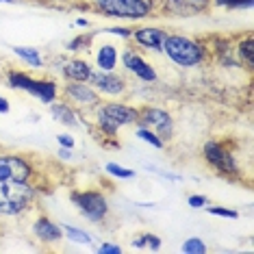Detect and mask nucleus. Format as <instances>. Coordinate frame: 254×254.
Returning <instances> with one entry per match:
<instances>
[{"instance_id": "nucleus-1", "label": "nucleus", "mask_w": 254, "mask_h": 254, "mask_svg": "<svg viewBox=\"0 0 254 254\" xmlns=\"http://www.w3.org/2000/svg\"><path fill=\"white\" fill-rule=\"evenodd\" d=\"M33 167L15 154L0 157V215H18L35 198Z\"/></svg>"}, {"instance_id": "nucleus-2", "label": "nucleus", "mask_w": 254, "mask_h": 254, "mask_svg": "<svg viewBox=\"0 0 254 254\" xmlns=\"http://www.w3.org/2000/svg\"><path fill=\"white\" fill-rule=\"evenodd\" d=\"M96 9L111 18H126V20H143L154 11V0H94Z\"/></svg>"}, {"instance_id": "nucleus-3", "label": "nucleus", "mask_w": 254, "mask_h": 254, "mask_svg": "<svg viewBox=\"0 0 254 254\" xmlns=\"http://www.w3.org/2000/svg\"><path fill=\"white\" fill-rule=\"evenodd\" d=\"M163 50L172 61H176L178 65H183V67L198 65V63H202L206 57L204 48H202L200 44H195L193 39L181 37V35H167Z\"/></svg>"}, {"instance_id": "nucleus-4", "label": "nucleus", "mask_w": 254, "mask_h": 254, "mask_svg": "<svg viewBox=\"0 0 254 254\" xmlns=\"http://www.w3.org/2000/svg\"><path fill=\"white\" fill-rule=\"evenodd\" d=\"M137 118H139V111L126 105H105L98 109V124L107 135H115L118 128L137 122Z\"/></svg>"}, {"instance_id": "nucleus-5", "label": "nucleus", "mask_w": 254, "mask_h": 254, "mask_svg": "<svg viewBox=\"0 0 254 254\" xmlns=\"http://www.w3.org/2000/svg\"><path fill=\"white\" fill-rule=\"evenodd\" d=\"M9 85L13 89H24L28 94L37 96L42 102H53L57 98V85L53 80H37V78H31L22 72H9Z\"/></svg>"}, {"instance_id": "nucleus-6", "label": "nucleus", "mask_w": 254, "mask_h": 254, "mask_svg": "<svg viewBox=\"0 0 254 254\" xmlns=\"http://www.w3.org/2000/svg\"><path fill=\"white\" fill-rule=\"evenodd\" d=\"M72 200L83 211V215H87L91 222H100L109 213L107 198L98 191H76V193H72Z\"/></svg>"}, {"instance_id": "nucleus-7", "label": "nucleus", "mask_w": 254, "mask_h": 254, "mask_svg": "<svg viewBox=\"0 0 254 254\" xmlns=\"http://www.w3.org/2000/svg\"><path fill=\"white\" fill-rule=\"evenodd\" d=\"M137 122H139V126H143V128L152 130L161 139L172 135V118H170V113L161 111V109H150V107L143 109V111H139Z\"/></svg>"}, {"instance_id": "nucleus-8", "label": "nucleus", "mask_w": 254, "mask_h": 254, "mask_svg": "<svg viewBox=\"0 0 254 254\" xmlns=\"http://www.w3.org/2000/svg\"><path fill=\"white\" fill-rule=\"evenodd\" d=\"M204 157H206V161H209V163L215 167L217 172H222V174H235V172H237L233 154H230L228 150L222 146V143L209 141L204 146Z\"/></svg>"}, {"instance_id": "nucleus-9", "label": "nucleus", "mask_w": 254, "mask_h": 254, "mask_svg": "<svg viewBox=\"0 0 254 254\" xmlns=\"http://www.w3.org/2000/svg\"><path fill=\"white\" fill-rule=\"evenodd\" d=\"M211 7V0H161V9L172 15H198Z\"/></svg>"}, {"instance_id": "nucleus-10", "label": "nucleus", "mask_w": 254, "mask_h": 254, "mask_svg": "<svg viewBox=\"0 0 254 254\" xmlns=\"http://www.w3.org/2000/svg\"><path fill=\"white\" fill-rule=\"evenodd\" d=\"M89 80L94 83V87H98L105 94H111V96H118L124 91V80L120 76H115L111 72H91L89 74Z\"/></svg>"}, {"instance_id": "nucleus-11", "label": "nucleus", "mask_w": 254, "mask_h": 254, "mask_svg": "<svg viewBox=\"0 0 254 254\" xmlns=\"http://www.w3.org/2000/svg\"><path fill=\"white\" fill-rule=\"evenodd\" d=\"M122 61H124V65L128 67L135 76H139L141 80H148V83H150V80H157V72L152 70V65H148V63L143 61L137 53L126 50V53L122 55Z\"/></svg>"}, {"instance_id": "nucleus-12", "label": "nucleus", "mask_w": 254, "mask_h": 254, "mask_svg": "<svg viewBox=\"0 0 254 254\" xmlns=\"http://www.w3.org/2000/svg\"><path fill=\"white\" fill-rule=\"evenodd\" d=\"M137 44L146 46L150 50H163V44L167 39V33L161 31V28H139V31L132 33Z\"/></svg>"}, {"instance_id": "nucleus-13", "label": "nucleus", "mask_w": 254, "mask_h": 254, "mask_svg": "<svg viewBox=\"0 0 254 254\" xmlns=\"http://www.w3.org/2000/svg\"><path fill=\"white\" fill-rule=\"evenodd\" d=\"M65 94L70 96V100L74 102H78V105H83V107H91V105H96L98 102V94L91 87H87L85 83H70L65 87Z\"/></svg>"}, {"instance_id": "nucleus-14", "label": "nucleus", "mask_w": 254, "mask_h": 254, "mask_svg": "<svg viewBox=\"0 0 254 254\" xmlns=\"http://www.w3.org/2000/svg\"><path fill=\"white\" fill-rule=\"evenodd\" d=\"M33 230H35V235L39 237V239H44V241H59L61 239V233L63 230L57 226L55 222H50V219H37L35 222V226H33Z\"/></svg>"}, {"instance_id": "nucleus-15", "label": "nucleus", "mask_w": 254, "mask_h": 254, "mask_svg": "<svg viewBox=\"0 0 254 254\" xmlns=\"http://www.w3.org/2000/svg\"><path fill=\"white\" fill-rule=\"evenodd\" d=\"M96 63L102 72H113L115 65H118V50L111 44H105L96 55Z\"/></svg>"}, {"instance_id": "nucleus-16", "label": "nucleus", "mask_w": 254, "mask_h": 254, "mask_svg": "<svg viewBox=\"0 0 254 254\" xmlns=\"http://www.w3.org/2000/svg\"><path fill=\"white\" fill-rule=\"evenodd\" d=\"M63 74H65V78L70 80H76V83H85V80H89V65L85 61H67L65 65H63Z\"/></svg>"}, {"instance_id": "nucleus-17", "label": "nucleus", "mask_w": 254, "mask_h": 254, "mask_svg": "<svg viewBox=\"0 0 254 254\" xmlns=\"http://www.w3.org/2000/svg\"><path fill=\"white\" fill-rule=\"evenodd\" d=\"M53 115L57 120H59L61 124H65V126H76V115H74V111L67 105H55L53 107Z\"/></svg>"}, {"instance_id": "nucleus-18", "label": "nucleus", "mask_w": 254, "mask_h": 254, "mask_svg": "<svg viewBox=\"0 0 254 254\" xmlns=\"http://www.w3.org/2000/svg\"><path fill=\"white\" fill-rule=\"evenodd\" d=\"M13 50H15V55L22 57L26 63H31L33 67H42V59H39L35 48H22V46H18V48H13Z\"/></svg>"}, {"instance_id": "nucleus-19", "label": "nucleus", "mask_w": 254, "mask_h": 254, "mask_svg": "<svg viewBox=\"0 0 254 254\" xmlns=\"http://www.w3.org/2000/svg\"><path fill=\"white\" fill-rule=\"evenodd\" d=\"M217 7H228V9H250L252 0H211Z\"/></svg>"}, {"instance_id": "nucleus-20", "label": "nucleus", "mask_w": 254, "mask_h": 254, "mask_svg": "<svg viewBox=\"0 0 254 254\" xmlns=\"http://www.w3.org/2000/svg\"><path fill=\"white\" fill-rule=\"evenodd\" d=\"M252 53H254V42H252V37H246V42L239 44V55L244 57L248 67H252Z\"/></svg>"}, {"instance_id": "nucleus-21", "label": "nucleus", "mask_w": 254, "mask_h": 254, "mask_svg": "<svg viewBox=\"0 0 254 254\" xmlns=\"http://www.w3.org/2000/svg\"><path fill=\"white\" fill-rule=\"evenodd\" d=\"M137 135L141 137L143 141H148V143H152L154 148H163V139L161 137H157L152 130H148V128H143V126H139V130H137Z\"/></svg>"}, {"instance_id": "nucleus-22", "label": "nucleus", "mask_w": 254, "mask_h": 254, "mask_svg": "<svg viewBox=\"0 0 254 254\" xmlns=\"http://www.w3.org/2000/svg\"><path fill=\"white\" fill-rule=\"evenodd\" d=\"M63 233L70 237L72 241H76V244H89V241H91L87 233H83V230H76V228H72V226H65V228H63Z\"/></svg>"}, {"instance_id": "nucleus-23", "label": "nucleus", "mask_w": 254, "mask_h": 254, "mask_svg": "<svg viewBox=\"0 0 254 254\" xmlns=\"http://www.w3.org/2000/svg\"><path fill=\"white\" fill-rule=\"evenodd\" d=\"M183 252H191V254H204L206 252V246L202 244L200 239H187L183 244Z\"/></svg>"}, {"instance_id": "nucleus-24", "label": "nucleus", "mask_w": 254, "mask_h": 254, "mask_svg": "<svg viewBox=\"0 0 254 254\" xmlns=\"http://www.w3.org/2000/svg\"><path fill=\"white\" fill-rule=\"evenodd\" d=\"M107 172H109V174H113V176H118V178H132V176H135V172H132V170H126V167L118 165V163H109Z\"/></svg>"}, {"instance_id": "nucleus-25", "label": "nucleus", "mask_w": 254, "mask_h": 254, "mask_svg": "<svg viewBox=\"0 0 254 254\" xmlns=\"http://www.w3.org/2000/svg\"><path fill=\"white\" fill-rule=\"evenodd\" d=\"M137 246H150L152 250H159V246H161V241H159V237H154V235H146V237H141V239H137L135 241Z\"/></svg>"}, {"instance_id": "nucleus-26", "label": "nucleus", "mask_w": 254, "mask_h": 254, "mask_svg": "<svg viewBox=\"0 0 254 254\" xmlns=\"http://www.w3.org/2000/svg\"><path fill=\"white\" fill-rule=\"evenodd\" d=\"M211 215H222V217H230L235 219L237 217V211H230V209H222V206H211L209 209Z\"/></svg>"}, {"instance_id": "nucleus-27", "label": "nucleus", "mask_w": 254, "mask_h": 254, "mask_svg": "<svg viewBox=\"0 0 254 254\" xmlns=\"http://www.w3.org/2000/svg\"><path fill=\"white\" fill-rule=\"evenodd\" d=\"M189 204H191L193 209H200V206L206 204V198H202V195H191V198H189Z\"/></svg>"}, {"instance_id": "nucleus-28", "label": "nucleus", "mask_w": 254, "mask_h": 254, "mask_svg": "<svg viewBox=\"0 0 254 254\" xmlns=\"http://www.w3.org/2000/svg\"><path fill=\"white\" fill-rule=\"evenodd\" d=\"M100 252H111V254H120L122 248L120 246H100Z\"/></svg>"}, {"instance_id": "nucleus-29", "label": "nucleus", "mask_w": 254, "mask_h": 254, "mask_svg": "<svg viewBox=\"0 0 254 254\" xmlns=\"http://www.w3.org/2000/svg\"><path fill=\"white\" fill-rule=\"evenodd\" d=\"M59 143H61V146L72 148L74 146V139H72V137H67V135H59Z\"/></svg>"}, {"instance_id": "nucleus-30", "label": "nucleus", "mask_w": 254, "mask_h": 254, "mask_svg": "<svg viewBox=\"0 0 254 254\" xmlns=\"http://www.w3.org/2000/svg\"><path fill=\"white\" fill-rule=\"evenodd\" d=\"M0 113H9V102L0 96Z\"/></svg>"}, {"instance_id": "nucleus-31", "label": "nucleus", "mask_w": 254, "mask_h": 254, "mask_svg": "<svg viewBox=\"0 0 254 254\" xmlns=\"http://www.w3.org/2000/svg\"><path fill=\"white\" fill-rule=\"evenodd\" d=\"M0 2H15V0H0Z\"/></svg>"}]
</instances>
